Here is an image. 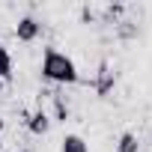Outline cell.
Returning <instances> with one entry per match:
<instances>
[{
	"instance_id": "1",
	"label": "cell",
	"mask_w": 152,
	"mask_h": 152,
	"mask_svg": "<svg viewBox=\"0 0 152 152\" xmlns=\"http://www.w3.org/2000/svg\"><path fill=\"white\" fill-rule=\"evenodd\" d=\"M42 78L51 81V84H78L81 75H78V66L72 63V57L60 54L57 48H45V57H42Z\"/></svg>"
},
{
	"instance_id": "6",
	"label": "cell",
	"mask_w": 152,
	"mask_h": 152,
	"mask_svg": "<svg viewBox=\"0 0 152 152\" xmlns=\"http://www.w3.org/2000/svg\"><path fill=\"white\" fill-rule=\"evenodd\" d=\"M12 78V54L6 51V48H0V81H9Z\"/></svg>"
},
{
	"instance_id": "7",
	"label": "cell",
	"mask_w": 152,
	"mask_h": 152,
	"mask_svg": "<svg viewBox=\"0 0 152 152\" xmlns=\"http://www.w3.org/2000/svg\"><path fill=\"white\" fill-rule=\"evenodd\" d=\"M137 149H140V143H137V137L131 131H125L119 137V143H116V152H137Z\"/></svg>"
},
{
	"instance_id": "8",
	"label": "cell",
	"mask_w": 152,
	"mask_h": 152,
	"mask_svg": "<svg viewBox=\"0 0 152 152\" xmlns=\"http://www.w3.org/2000/svg\"><path fill=\"white\" fill-rule=\"evenodd\" d=\"M3 128H6V122H3V119H0V134H3Z\"/></svg>"
},
{
	"instance_id": "2",
	"label": "cell",
	"mask_w": 152,
	"mask_h": 152,
	"mask_svg": "<svg viewBox=\"0 0 152 152\" xmlns=\"http://www.w3.org/2000/svg\"><path fill=\"white\" fill-rule=\"evenodd\" d=\"M39 33H42V24H39L36 18H30V15H24V18L15 24V39H18V42H36Z\"/></svg>"
},
{
	"instance_id": "9",
	"label": "cell",
	"mask_w": 152,
	"mask_h": 152,
	"mask_svg": "<svg viewBox=\"0 0 152 152\" xmlns=\"http://www.w3.org/2000/svg\"><path fill=\"white\" fill-rule=\"evenodd\" d=\"M0 93H3V81H0Z\"/></svg>"
},
{
	"instance_id": "5",
	"label": "cell",
	"mask_w": 152,
	"mask_h": 152,
	"mask_svg": "<svg viewBox=\"0 0 152 152\" xmlns=\"http://www.w3.org/2000/svg\"><path fill=\"white\" fill-rule=\"evenodd\" d=\"M113 90V72L107 69V66H102V72H99V84H96V93L99 96H107Z\"/></svg>"
},
{
	"instance_id": "4",
	"label": "cell",
	"mask_w": 152,
	"mask_h": 152,
	"mask_svg": "<svg viewBox=\"0 0 152 152\" xmlns=\"http://www.w3.org/2000/svg\"><path fill=\"white\" fill-rule=\"evenodd\" d=\"M27 128H30L33 134H48V128H51V116H48L45 110H36V113L30 116Z\"/></svg>"
},
{
	"instance_id": "3",
	"label": "cell",
	"mask_w": 152,
	"mask_h": 152,
	"mask_svg": "<svg viewBox=\"0 0 152 152\" xmlns=\"http://www.w3.org/2000/svg\"><path fill=\"white\" fill-rule=\"evenodd\" d=\"M60 152H90V146L81 134H66L60 143Z\"/></svg>"
}]
</instances>
